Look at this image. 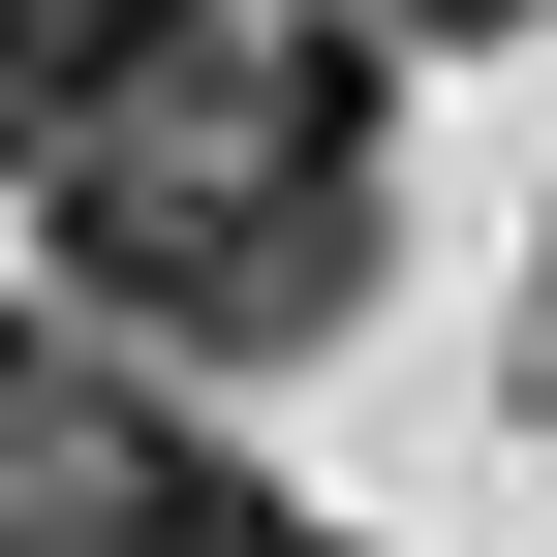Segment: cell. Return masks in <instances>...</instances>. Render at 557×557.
Listing matches in <instances>:
<instances>
[{"label":"cell","mask_w":557,"mask_h":557,"mask_svg":"<svg viewBox=\"0 0 557 557\" xmlns=\"http://www.w3.org/2000/svg\"><path fill=\"white\" fill-rule=\"evenodd\" d=\"M62 278L124 341H310L372 278V94L341 62H156V94L62 156Z\"/></svg>","instance_id":"6da1fadb"},{"label":"cell","mask_w":557,"mask_h":557,"mask_svg":"<svg viewBox=\"0 0 557 557\" xmlns=\"http://www.w3.org/2000/svg\"><path fill=\"white\" fill-rule=\"evenodd\" d=\"M0 557H310V527H278L248 465L124 434V403H62V434H0Z\"/></svg>","instance_id":"7a4b0ae2"},{"label":"cell","mask_w":557,"mask_h":557,"mask_svg":"<svg viewBox=\"0 0 557 557\" xmlns=\"http://www.w3.org/2000/svg\"><path fill=\"white\" fill-rule=\"evenodd\" d=\"M156 62H186V0H0V186H62Z\"/></svg>","instance_id":"3957f363"},{"label":"cell","mask_w":557,"mask_h":557,"mask_svg":"<svg viewBox=\"0 0 557 557\" xmlns=\"http://www.w3.org/2000/svg\"><path fill=\"white\" fill-rule=\"evenodd\" d=\"M372 32H496V0H372Z\"/></svg>","instance_id":"277c9868"}]
</instances>
